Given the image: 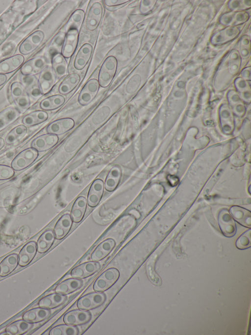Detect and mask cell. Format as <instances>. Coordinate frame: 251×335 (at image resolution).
Instances as JSON below:
<instances>
[{
	"instance_id": "6da1fadb",
	"label": "cell",
	"mask_w": 251,
	"mask_h": 335,
	"mask_svg": "<svg viewBox=\"0 0 251 335\" xmlns=\"http://www.w3.org/2000/svg\"><path fill=\"white\" fill-rule=\"evenodd\" d=\"M117 68V60L113 56H109L102 63L99 71L98 82L102 87L108 86L113 80Z\"/></svg>"
},
{
	"instance_id": "7a4b0ae2",
	"label": "cell",
	"mask_w": 251,
	"mask_h": 335,
	"mask_svg": "<svg viewBox=\"0 0 251 335\" xmlns=\"http://www.w3.org/2000/svg\"><path fill=\"white\" fill-rule=\"evenodd\" d=\"M119 277L120 273L116 268H109L104 271L95 280L93 284V289L96 292H103L113 285Z\"/></svg>"
},
{
	"instance_id": "3957f363",
	"label": "cell",
	"mask_w": 251,
	"mask_h": 335,
	"mask_svg": "<svg viewBox=\"0 0 251 335\" xmlns=\"http://www.w3.org/2000/svg\"><path fill=\"white\" fill-rule=\"evenodd\" d=\"M38 151L29 147L20 152L12 160L11 167L16 171L23 170L31 165L37 158Z\"/></svg>"
},
{
	"instance_id": "277c9868",
	"label": "cell",
	"mask_w": 251,
	"mask_h": 335,
	"mask_svg": "<svg viewBox=\"0 0 251 335\" xmlns=\"http://www.w3.org/2000/svg\"><path fill=\"white\" fill-rule=\"evenodd\" d=\"M105 300L106 296L102 292H92L80 297L77 302V307L78 309L88 311L100 306Z\"/></svg>"
},
{
	"instance_id": "5b68a950",
	"label": "cell",
	"mask_w": 251,
	"mask_h": 335,
	"mask_svg": "<svg viewBox=\"0 0 251 335\" xmlns=\"http://www.w3.org/2000/svg\"><path fill=\"white\" fill-rule=\"evenodd\" d=\"M79 32L75 28L67 30L65 34L61 54L65 58L72 56L75 52L78 41Z\"/></svg>"
},
{
	"instance_id": "8992f818",
	"label": "cell",
	"mask_w": 251,
	"mask_h": 335,
	"mask_svg": "<svg viewBox=\"0 0 251 335\" xmlns=\"http://www.w3.org/2000/svg\"><path fill=\"white\" fill-rule=\"evenodd\" d=\"M44 37V33L41 30L32 33L21 44L19 47L20 53L27 55L33 52L40 45Z\"/></svg>"
},
{
	"instance_id": "52a82bcc",
	"label": "cell",
	"mask_w": 251,
	"mask_h": 335,
	"mask_svg": "<svg viewBox=\"0 0 251 335\" xmlns=\"http://www.w3.org/2000/svg\"><path fill=\"white\" fill-rule=\"evenodd\" d=\"M103 8L99 2H94L90 6L86 19L85 26L89 31L95 30L102 18Z\"/></svg>"
},
{
	"instance_id": "ba28073f",
	"label": "cell",
	"mask_w": 251,
	"mask_h": 335,
	"mask_svg": "<svg viewBox=\"0 0 251 335\" xmlns=\"http://www.w3.org/2000/svg\"><path fill=\"white\" fill-rule=\"evenodd\" d=\"M56 81V76L51 67L46 66L40 73L38 79L39 88L42 94L49 92L53 87Z\"/></svg>"
},
{
	"instance_id": "9c48e42d",
	"label": "cell",
	"mask_w": 251,
	"mask_h": 335,
	"mask_svg": "<svg viewBox=\"0 0 251 335\" xmlns=\"http://www.w3.org/2000/svg\"><path fill=\"white\" fill-rule=\"evenodd\" d=\"M100 268V264L98 262H86L74 267L71 271V275L74 278L84 279L95 274Z\"/></svg>"
},
{
	"instance_id": "30bf717a",
	"label": "cell",
	"mask_w": 251,
	"mask_h": 335,
	"mask_svg": "<svg viewBox=\"0 0 251 335\" xmlns=\"http://www.w3.org/2000/svg\"><path fill=\"white\" fill-rule=\"evenodd\" d=\"M91 315L88 310L75 309L66 313L63 317L64 323L74 326L83 325L88 322Z\"/></svg>"
},
{
	"instance_id": "8fae6325",
	"label": "cell",
	"mask_w": 251,
	"mask_h": 335,
	"mask_svg": "<svg viewBox=\"0 0 251 335\" xmlns=\"http://www.w3.org/2000/svg\"><path fill=\"white\" fill-rule=\"evenodd\" d=\"M58 140L57 135L48 133L36 138L32 141L31 146L38 151H45L54 146Z\"/></svg>"
},
{
	"instance_id": "7c38bea8",
	"label": "cell",
	"mask_w": 251,
	"mask_h": 335,
	"mask_svg": "<svg viewBox=\"0 0 251 335\" xmlns=\"http://www.w3.org/2000/svg\"><path fill=\"white\" fill-rule=\"evenodd\" d=\"M104 192V183L100 179H96L89 188L87 203L91 207H96L100 202Z\"/></svg>"
},
{
	"instance_id": "4fadbf2b",
	"label": "cell",
	"mask_w": 251,
	"mask_h": 335,
	"mask_svg": "<svg viewBox=\"0 0 251 335\" xmlns=\"http://www.w3.org/2000/svg\"><path fill=\"white\" fill-rule=\"evenodd\" d=\"M46 60L44 57L38 56L30 59L21 68L23 75H34L40 73L46 67Z\"/></svg>"
},
{
	"instance_id": "5bb4252c",
	"label": "cell",
	"mask_w": 251,
	"mask_h": 335,
	"mask_svg": "<svg viewBox=\"0 0 251 335\" xmlns=\"http://www.w3.org/2000/svg\"><path fill=\"white\" fill-rule=\"evenodd\" d=\"M21 82L30 97L36 100L42 95L36 76L22 75Z\"/></svg>"
},
{
	"instance_id": "9a60e30c",
	"label": "cell",
	"mask_w": 251,
	"mask_h": 335,
	"mask_svg": "<svg viewBox=\"0 0 251 335\" xmlns=\"http://www.w3.org/2000/svg\"><path fill=\"white\" fill-rule=\"evenodd\" d=\"M92 51L93 47L91 44L88 43L84 44L75 55L74 61V68L78 70L83 69L89 61Z\"/></svg>"
},
{
	"instance_id": "2e32d148",
	"label": "cell",
	"mask_w": 251,
	"mask_h": 335,
	"mask_svg": "<svg viewBox=\"0 0 251 335\" xmlns=\"http://www.w3.org/2000/svg\"><path fill=\"white\" fill-rule=\"evenodd\" d=\"M115 241L112 238L107 239L95 248L91 255V259L93 261L98 262L106 257L114 248Z\"/></svg>"
},
{
	"instance_id": "e0dca14e",
	"label": "cell",
	"mask_w": 251,
	"mask_h": 335,
	"mask_svg": "<svg viewBox=\"0 0 251 335\" xmlns=\"http://www.w3.org/2000/svg\"><path fill=\"white\" fill-rule=\"evenodd\" d=\"M72 223L70 215L65 214L62 215L56 222L53 229L55 238L58 240L64 238L70 231Z\"/></svg>"
},
{
	"instance_id": "ac0fdd59",
	"label": "cell",
	"mask_w": 251,
	"mask_h": 335,
	"mask_svg": "<svg viewBox=\"0 0 251 335\" xmlns=\"http://www.w3.org/2000/svg\"><path fill=\"white\" fill-rule=\"evenodd\" d=\"M37 252L36 243L30 241L21 250L18 256V264L22 267L28 265L35 257Z\"/></svg>"
},
{
	"instance_id": "d6986e66",
	"label": "cell",
	"mask_w": 251,
	"mask_h": 335,
	"mask_svg": "<svg viewBox=\"0 0 251 335\" xmlns=\"http://www.w3.org/2000/svg\"><path fill=\"white\" fill-rule=\"evenodd\" d=\"M219 223L221 230L226 236L231 237L236 232V226L233 220L228 211L224 210L219 216Z\"/></svg>"
},
{
	"instance_id": "ffe728a7",
	"label": "cell",
	"mask_w": 251,
	"mask_h": 335,
	"mask_svg": "<svg viewBox=\"0 0 251 335\" xmlns=\"http://www.w3.org/2000/svg\"><path fill=\"white\" fill-rule=\"evenodd\" d=\"M25 60L23 55L18 54L0 62V74L11 73L19 68Z\"/></svg>"
},
{
	"instance_id": "44dd1931",
	"label": "cell",
	"mask_w": 251,
	"mask_h": 335,
	"mask_svg": "<svg viewBox=\"0 0 251 335\" xmlns=\"http://www.w3.org/2000/svg\"><path fill=\"white\" fill-rule=\"evenodd\" d=\"M83 285L82 280L75 278L66 279L59 283L55 288L56 293L66 295L72 293L79 288Z\"/></svg>"
},
{
	"instance_id": "7402d4cb",
	"label": "cell",
	"mask_w": 251,
	"mask_h": 335,
	"mask_svg": "<svg viewBox=\"0 0 251 335\" xmlns=\"http://www.w3.org/2000/svg\"><path fill=\"white\" fill-rule=\"evenodd\" d=\"M19 110L14 107H7L0 112V131L15 122L20 116Z\"/></svg>"
},
{
	"instance_id": "603a6c76",
	"label": "cell",
	"mask_w": 251,
	"mask_h": 335,
	"mask_svg": "<svg viewBox=\"0 0 251 335\" xmlns=\"http://www.w3.org/2000/svg\"><path fill=\"white\" fill-rule=\"evenodd\" d=\"M51 312L49 309L42 307H36L25 312L23 318L24 320L31 323L41 322L47 319L50 315Z\"/></svg>"
},
{
	"instance_id": "cb8c5ba5",
	"label": "cell",
	"mask_w": 251,
	"mask_h": 335,
	"mask_svg": "<svg viewBox=\"0 0 251 335\" xmlns=\"http://www.w3.org/2000/svg\"><path fill=\"white\" fill-rule=\"evenodd\" d=\"M51 68L56 77L58 78L66 75L68 63L61 53H55L51 57Z\"/></svg>"
},
{
	"instance_id": "d4e9b609",
	"label": "cell",
	"mask_w": 251,
	"mask_h": 335,
	"mask_svg": "<svg viewBox=\"0 0 251 335\" xmlns=\"http://www.w3.org/2000/svg\"><path fill=\"white\" fill-rule=\"evenodd\" d=\"M66 295L58 293H52L42 298L39 302L38 305L40 307L52 309L57 307L66 300Z\"/></svg>"
},
{
	"instance_id": "484cf974",
	"label": "cell",
	"mask_w": 251,
	"mask_h": 335,
	"mask_svg": "<svg viewBox=\"0 0 251 335\" xmlns=\"http://www.w3.org/2000/svg\"><path fill=\"white\" fill-rule=\"evenodd\" d=\"M87 207V201L83 196L77 197L71 209L70 216L75 223L80 222L83 219Z\"/></svg>"
},
{
	"instance_id": "4316f807",
	"label": "cell",
	"mask_w": 251,
	"mask_h": 335,
	"mask_svg": "<svg viewBox=\"0 0 251 335\" xmlns=\"http://www.w3.org/2000/svg\"><path fill=\"white\" fill-rule=\"evenodd\" d=\"M122 175L121 167L119 165L113 166L109 170L105 180L104 187L108 192L115 190L118 185Z\"/></svg>"
},
{
	"instance_id": "83f0119b",
	"label": "cell",
	"mask_w": 251,
	"mask_h": 335,
	"mask_svg": "<svg viewBox=\"0 0 251 335\" xmlns=\"http://www.w3.org/2000/svg\"><path fill=\"white\" fill-rule=\"evenodd\" d=\"M18 264V256L12 253L5 257L0 263V276L6 277L16 268Z\"/></svg>"
},
{
	"instance_id": "f1b7e54d",
	"label": "cell",
	"mask_w": 251,
	"mask_h": 335,
	"mask_svg": "<svg viewBox=\"0 0 251 335\" xmlns=\"http://www.w3.org/2000/svg\"><path fill=\"white\" fill-rule=\"evenodd\" d=\"M54 239V234L52 230L48 229L45 231L40 235L37 241V251L41 253L47 252L52 246Z\"/></svg>"
},
{
	"instance_id": "f546056e",
	"label": "cell",
	"mask_w": 251,
	"mask_h": 335,
	"mask_svg": "<svg viewBox=\"0 0 251 335\" xmlns=\"http://www.w3.org/2000/svg\"><path fill=\"white\" fill-rule=\"evenodd\" d=\"M80 79V76L77 73L69 74L60 84L58 87L59 92L63 95L71 92L77 85Z\"/></svg>"
},
{
	"instance_id": "4dcf8cb0",
	"label": "cell",
	"mask_w": 251,
	"mask_h": 335,
	"mask_svg": "<svg viewBox=\"0 0 251 335\" xmlns=\"http://www.w3.org/2000/svg\"><path fill=\"white\" fill-rule=\"evenodd\" d=\"M48 118V114L46 112L38 110L25 115L23 117L22 122L26 127H31L45 121Z\"/></svg>"
},
{
	"instance_id": "1f68e13d",
	"label": "cell",
	"mask_w": 251,
	"mask_h": 335,
	"mask_svg": "<svg viewBox=\"0 0 251 335\" xmlns=\"http://www.w3.org/2000/svg\"><path fill=\"white\" fill-rule=\"evenodd\" d=\"M65 101V98L63 95H53L42 100L40 107L43 110H53L61 107Z\"/></svg>"
},
{
	"instance_id": "d6a6232c",
	"label": "cell",
	"mask_w": 251,
	"mask_h": 335,
	"mask_svg": "<svg viewBox=\"0 0 251 335\" xmlns=\"http://www.w3.org/2000/svg\"><path fill=\"white\" fill-rule=\"evenodd\" d=\"M33 327V324L25 320H18L9 325L6 329V333L10 335H23Z\"/></svg>"
},
{
	"instance_id": "836d02e7",
	"label": "cell",
	"mask_w": 251,
	"mask_h": 335,
	"mask_svg": "<svg viewBox=\"0 0 251 335\" xmlns=\"http://www.w3.org/2000/svg\"><path fill=\"white\" fill-rule=\"evenodd\" d=\"M27 133V128L24 125H19L13 128L5 136V143L11 145L23 138Z\"/></svg>"
},
{
	"instance_id": "e575fe53",
	"label": "cell",
	"mask_w": 251,
	"mask_h": 335,
	"mask_svg": "<svg viewBox=\"0 0 251 335\" xmlns=\"http://www.w3.org/2000/svg\"><path fill=\"white\" fill-rule=\"evenodd\" d=\"M230 213L240 223L246 227H250L251 213L249 211L241 207H233L230 209Z\"/></svg>"
},
{
	"instance_id": "d590c367",
	"label": "cell",
	"mask_w": 251,
	"mask_h": 335,
	"mask_svg": "<svg viewBox=\"0 0 251 335\" xmlns=\"http://www.w3.org/2000/svg\"><path fill=\"white\" fill-rule=\"evenodd\" d=\"M85 13L82 9L75 10L71 15L67 24L68 30L75 28L79 31L84 19Z\"/></svg>"
},
{
	"instance_id": "8d00e7d4",
	"label": "cell",
	"mask_w": 251,
	"mask_h": 335,
	"mask_svg": "<svg viewBox=\"0 0 251 335\" xmlns=\"http://www.w3.org/2000/svg\"><path fill=\"white\" fill-rule=\"evenodd\" d=\"M50 335H77V328L74 326L62 324L53 327L49 332Z\"/></svg>"
},
{
	"instance_id": "74e56055",
	"label": "cell",
	"mask_w": 251,
	"mask_h": 335,
	"mask_svg": "<svg viewBox=\"0 0 251 335\" xmlns=\"http://www.w3.org/2000/svg\"><path fill=\"white\" fill-rule=\"evenodd\" d=\"M111 112L110 108L107 106H104L98 110L92 118V123L98 125L104 122L109 116Z\"/></svg>"
},
{
	"instance_id": "f35d334b",
	"label": "cell",
	"mask_w": 251,
	"mask_h": 335,
	"mask_svg": "<svg viewBox=\"0 0 251 335\" xmlns=\"http://www.w3.org/2000/svg\"><path fill=\"white\" fill-rule=\"evenodd\" d=\"M13 101L17 108L22 113L25 112L29 108L30 105V97L27 92Z\"/></svg>"
},
{
	"instance_id": "ab89813d",
	"label": "cell",
	"mask_w": 251,
	"mask_h": 335,
	"mask_svg": "<svg viewBox=\"0 0 251 335\" xmlns=\"http://www.w3.org/2000/svg\"><path fill=\"white\" fill-rule=\"evenodd\" d=\"M251 231H247L240 237L236 241V246L240 249H245L249 248L251 246Z\"/></svg>"
},
{
	"instance_id": "60d3db41",
	"label": "cell",
	"mask_w": 251,
	"mask_h": 335,
	"mask_svg": "<svg viewBox=\"0 0 251 335\" xmlns=\"http://www.w3.org/2000/svg\"><path fill=\"white\" fill-rule=\"evenodd\" d=\"M99 87L98 81L95 79H91L85 84L83 88L95 97L98 92Z\"/></svg>"
},
{
	"instance_id": "b9f144b4",
	"label": "cell",
	"mask_w": 251,
	"mask_h": 335,
	"mask_svg": "<svg viewBox=\"0 0 251 335\" xmlns=\"http://www.w3.org/2000/svg\"><path fill=\"white\" fill-rule=\"evenodd\" d=\"M47 131L49 134L59 135L64 134V132L60 121L58 119L50 123L47 128Z\"/></svg>"
},
{
	"instance_id": "7bdbcfd3",
	"label": "cell",
	"mask_w": 251,
	"mask_h": 335,
	"mask_svg": "<svg viewBox=\"0 0 251 335\" xmlns=\"http://www.w3.org/2000/svg\"><path fill=\"white\" fill-rule=\"evenodd\" d=\"M94 98L92 94L82 88L79 94L78 101L80 105L86 106L90 103Z\"/></svg>"
},
{
	"instance_id": "ee69618b",
	"label": "cell",
	"mask_w": 251,
	"mask_h": 335,
	"mask_svg": "<svg viewBox=\"0 0 251 335\" xmlns=\"http://www.w3.org/2000/svg\"><path fill=\"white\" fill-rule=\"evenodd\" d=\"M14 170L8 166L0 165V180H7L14 175Z\"/></svg>"
},
{
	"instance_id": "f6af8a7d",
	"label": "cell",
	"mask_w": 251,
	"mask_h": 335,
	"mask_svg": "<svg viewBox=\"0 0 251 335\" xmlns=\"http://www.w3.org/2000/svg\"><path fill=\"white\" fill-rule=\"evenodd\" d=\"M64 133L71 130L74 126V121L70 118L59 119Z\"/></svg>"
},
{
	"instance_id": "bcb514c9",
	"label": "cell",
	"mask_w": 251,
	"mask_h": 335,
	"mask_svg": "<svg viewBox=\"0 0 251 335\" xmlns=\"http://www.w3.org/2000/svg\"><path fill=\"white\" fill-rule=\"evenodd\" d=\"M137 75H135L132 77L127 82L126 86V90L128 93H132L136 90L134 85L136 84V80L137 79Z\"/></svg>"
},
{
	"instance_id": "7dc6e473",
	"label": "cell",
	"mask_w": 251,
	"mask_h": 335,
	"mask_svg": "<svg viewBox=\"0 0 251 335\" xmlns=\"http://www.w3.org/2000/svg\"><path fill=\"white\" fill-rule=\"evenodd\" d=\"M129 1L128 0H105L104 3L106 6L111 7L126 4Z\"/></svg>"
},
{
	"instance_id": "c3c4849f",
	"label": "cell",
	"mask_w": 251,
	"mask_h": 335,
	"mask_svg": "<svg viewBox=\"0 0 251 335\" xmlns=\"http://www.w3.org/2000/svg\"><path fill=\"white\" fill-rule=\"evenodd\" d=\"M7 81V76L5 74H0V86L3 84Z\"/></svg>"
},
{
	"instance_id": "681fc988",
	"label": "cell",
	"mask_w": 251,
	"mask_h": 335,
	"mask_svg": "<svg viewBox=\"0 0 251 335\" xmlns=\"http://www.w3.org/2000/svg\"><path fill=\"white\" fill-rule=\"evenodd\" d=\"M4 140L2 138L0 137V150L4 147Z\"/></svg>"
}]
</instances>
